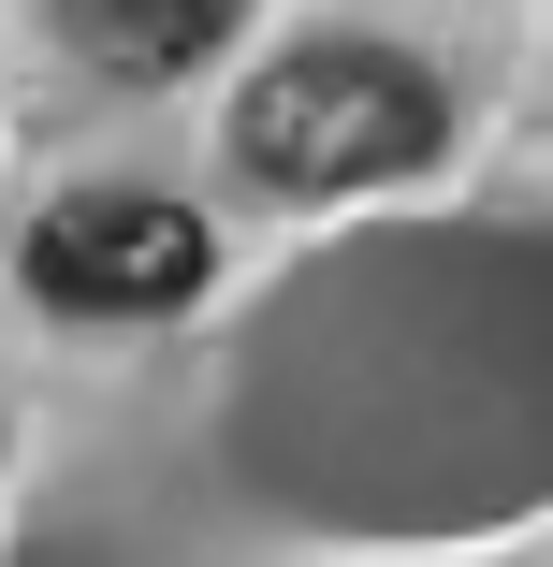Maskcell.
Returning a JSON list of instances; mask_svg holds the SVG:
<instances>
[{"label":"cell","mask_w":553,"mask_h":567,"mask_svg":"<svg viewBox=\"0 0 553 567\" xmlns=\"http://www.w3.org/2000/svg\"><path fill=\"white\" fill-rule=\"evenodd\" d=\"M204 262H218L204 218L161 204V189H73V204L30 218V291L73 306V320H161V306L204 291Z\"/></svg>","instance_id":"cell-2"},{"label":"cell","mask_w":553,"mask_h":567,"mask_svg":"<svg viewBox=\"0 0 553 567\" xmlns=\"http://www.w3.org/2000/svg\"><path fill=\"white\" fill-rule=\"evenodd\" d=\"M248 0H59V30L88 44V73L117 87H161V73H204L218 44H234Z\"/></svg>","instance_id":"cell-3"},{"label":"cell","mask_w":553,"mask_h":567,"mask_svg":"<svg viewBox=\"0 0 553 567\" xmlns=\"http://www.w3.org/2000/svg\"><path fill=\"white\" fill-rule=\"evenodd\" d=\"M437 132H452L437 117V73L393 59V44H291L234 102V161L263 189H365V175L437 161Z\"/></svg>","instance_id":"cell-1"}]
</instances>
